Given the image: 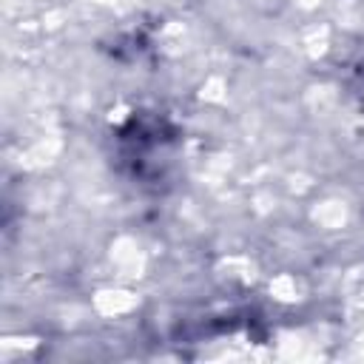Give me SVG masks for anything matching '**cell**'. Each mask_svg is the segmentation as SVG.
I'll list each match as a JSON object with an SVG mask.
<instances>
[{
  "instance_id": "6da1fadb",
  "label": "cell",
  "mask_w": 364,
  "mask_h": 364,
  "mask_svg": "<svg viewBox=\"0 0 364 364\" xmlns=\"http://www.w3.org/2000/svg\"><path fill=\"white\" fill-rule=\"evenodd\" d=\"M117 165L139 185H159L171 176L176 162L179 134L176 128L156 114H134L114 136Z\"/></svg>"
}]
</instances>
